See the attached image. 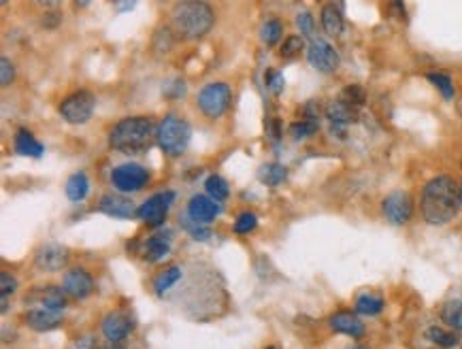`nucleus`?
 <instances>
[{
  "label": "nucleus",
  "mask_w": 462,
  "mask_h": 349,
  "mask_svg": "<svg viewBox=\"0 0 462 349\" xmlns=\"http://www.w3.org/2000/svg\"><path fill=\"white\" fill-rule=\"evenodd\" d=\"M461 209V190L450 175H439L431 179L420 198V211L426 224L444 226L458 215Z\"/></svg>",
  "instance_id": "obj_1"
},
{
  "label": "nucleus",
  "mask_w": 462,
  "mask_h": 349,
  "mask_svg": "<svg viewBox=\"0 0 462 349\" xmlns=\"http://www.w3.org/2000/svg\"><path fill=\"white\" fill-rule=\"evenodd\" d=\"M154 143H158V128L149 117H126L109 132L111 149L126 156L145 154Z\"/></svg>",
  "instance_id": "obj_2"
},
{
  "label": "nucleus",
  "mask_w": 462,
  "mask_h": 349,
  "mask_svg": "<svg viewBox=\"0 0 462 349\" xmlns=\"http://www.w3.org/2000/svg\"><path fill=\"white\" fill-rule=\"evenodd\" d=\"M215 21V13L207 2L186 0L177 2L171 11V28L177 36L194 41L205 36Z\"/></svg>",
  "instance_id": "obj_3"
},
{
  "label": "nucleus",
  "mask_w": 462,
  "mask_h": 349,
  "mask_svg": "<svg viewBox=\"0 0 462 349\" xmlns=\"http://www.w3.org/2000/svg\"><path fill=\"white\" fill-rule=\"evenodd\" d=\"M190 141H192L190 124L175 113L164 115V119L158 126V147L162 149V154L177 158V156L186 154Z\"/></svg>",
  "instance_id": "obj_4"
},
{
  "label": "nucleus",
  "mask_w": 462,
  "mask_h": 349,
  "mask_svg": "<svg viewBox=\"0 0 462 349\" xmlns=\"http://www.w3.org/2000/svg\"><path fill=\"white\" fill-rule=\"evenodd\" d=\"M96 109V96L90 92V90H77L72 94H68L62 102H60V115L64 122L72 124V126H79V124H85L92 113Z\"/></svg>",
  "instance_id": "obj_5"
},
{
  "label": "nucleus",
  "mask_w": 462,
  "mask_h": 349,
  "mask_svg": "<svg viewBox=\"0 0 462 349\" xmlns=\"http://www.w3.org/2000/svg\"><path fill=\"white\" fill-rule=\"evenodd\" d=\"M111 183L122 194H134V192H141L149 183V173L141 164L126 162L111 171Z\"/></svg>",
  "instance_id": "obj_6"
},
{
  "label": "nucleus",
  "mask_w": 462,
  "mask_h": 349,
  "mask_svg": "<svg viewBox=\"0 0 462 349\" xmlns=\"http://www.w3.org/2000/svg\"><path fill=\"white\" fill-rule=\"evenodd\" d=\"M230 98H232V90L222 83V81H215V83H207L200 92H198V109L207 115V117H220L228 104H230Z\"/></svg>",
  "instance_id": "obj_7"
},
{
  "label": "nucleus",
  "mask_w": 462,
  "mask_h": 349,
  "mask_svg": "<svg viewBox=\"0 0 462 349\" xmlns=\"http://www.w3.org/2000/svg\"><path fill=\"white\" fill-rule=\"evenodd\" d=\"M175 192L173 190H164V192H158L154 196H149L139 209H136V218L141 222H145L147 226H160L164 224L166 215H168V209L173 207L175 203Z\"/></svg>",
  "instance_id": "obj_8"
},
{
  "label": "nucleus",
  "mask_w": 462,
  "mask_h": 349,
  "mask_svg": "<svg viewBox=\"0 0 462 349\" xmlns=\"http://www.w3.org/2000/svg\"><path fill=\"white\" fill-rule=\"evenodd\" d=\"M382 213L384 218L394 224V226H403L412 220L414 215V200L407 192L403 190H397V192H390L384 200H382Z\"/></svg>",
  "instance_id": "obj_9"
},
{
  "label": "nucleus",
  "mask_w": 462,
  "mask_h": 349,
  "mask_svg": "<svg viewBox=\"0 0 462 349\" xmlns=\"http://www.w3.org/2000/svg\"><path fill=\"white\" fill-rule=\"evenodd\" d=\"M307 60H309V64L316 70L326 73V75L335 73L339 68V64H341V58H339L337 49L328 41H324V38H313L309 43V47H307Z\"/></svg>",
  "instance_id": "obj_10"
},
{
  "label": "nucleus",
  "mask_w": 462,
  "mask_h": 349,
  "mask_svg": "<svg viewBox=\"0 0 462 349\" xmlns=\"http://www.w3.org/2000/svg\"><path fill=\"white\" fill-rule=\"evenodd\" d=\"M68 264V249L58 243L41 245L34 254V267L43 273H58Z\"/></svg>",
  "instance_id": "obj_11"
},
{
  "label": "nucleus",
  "mask_w": 462,
  "mask_h": 349,
  "mask_svg": "<svg viewBox=\"0 0 462 349\" xmlns=\"http://www.w3.org/2000/svg\"><path fill=\"white\" fill-rule=\"evenodd\" d=\"M222 213V205L205 194H194L188 203V218L200 226L211 224Z\"/></svg>",
  "instance_id": "obj_12"
},
{
  "label": "nucleus",
  "mask_w": 462,
  "mask_h": 349,
  "mask_svg": "<svg viewBox=\"0 0 462 349\" xmlns=\"http://www.w3.org/2000/svg\"><path fill=\"white\" fill-rule=\"evenodd\" d=\"M134 322L124 311H111L102 320V335L109 343H124V339L132 333Z\"/></svg>",
  "instance_id": "obj_13"
},
{
  "label": "nucleus",
  "mask_w": 462,
  "mask_h": 349,
  "mask_svg": "<svg viewBox=\"0 0 462 349\" xmlns=\"http://www.w3.org/2000/svg\"><path fill=\"white\" fill-rule=\"evenodd\" d=\"M62 290L64 294L72 296V299H87L94 290V279L85 269H70L66 271L64 279H62Z\"/></svg>",
  "instance_id": "obj_14"
},
{
  "label": "nucleus",
  "mask_w": 462,
  "mask_h": 349,
  "mask_svg": "<svg viewBox=\"0 0 462 349\" xmlns=\"http://www.w3.org/2000/svg\"><path fill=\"white\" fill-rule=\"evenodd\" d=\"M32 301L34 305H41V309H47V311H55V313H62L66 309V296H64V290L62 288H55V286H45V288H38L34 292H30L26 296V303Z\"/></svg>",
  "instance_id": "obj_15"
},
{
  "label": "nucleus",
  "mask_w": 462,
  "mask_h": 349,
  "mask_svg": "<svg viewBox=\"0 0 462 349\" xmlns=\"http://www.w3.org/2000/svg\"><path fill=\"white\" fill-rule=\"evenodd\" d=\"M98 211L117 220H128L136 213V207L130 198L117 196V194H104L98 203Z\"/></svg>",
  "instance_id": "obj_16"
},
{
  "label": "nucleus",
  "mask_w": 462,
  "mask_h": 349,
  "mask_svg": "<svg viewBox=\"0 0 462 349\" xmlns=\"http://www.w3.org/2000/svg\"><path fill=\"white\" fill-rule=\"evenodd\" d=\"M26 326L36 331V333H49V331H55L58 326H62V313H55V311H47V309H30L26 313Z\"/></svg>",
  "instance_id": "obj_17"
},
{
  "label": "nucleus",
  "mask_w": 462,
  "mask_h": 349,
  "mask_svg": "<svg viewBox=\"0 0 462 349\" xmlns=\"http://www.w3.org/2000/svg\"><path fill=\"white\" fill-rule=\"evenodd\" d=\"M331 328L339 335L352 337V339H360L365 337V324L362 320H358L354 313L350 311H339L331 318Z\"/></svg>",
  "instance_id": "obj_18"
},
{
  "label": "nucleus",
  "mask_w": 462,
  "mask_h": 349,
  "mask_svg": "<svg viewBox=\"0 0 462 349\" xmlns=\"http://www.w3.org/2000/svg\"><path fill=\"white\" fill-rule=\"evenodd\" d=\"M326 115H328V119H331V124H333V130L343 132V128L356 119V109H354L352 104L343 102L341 98H335L333 102H328Z\"/></svg>",
  "instance_id": "obj_19"
},
{
  "label": "nucleus",
  "mask_w": 462,
  "mask_h": 349,
  "mask_svg": "<svg viewBox=\"0 0 462 349\" xmlns=\"http://www.w3.org/2000/svg\"><path fill=\"white\" fill-rule=\"evenodd\" d=\"M13 147H15V154L19 156H28V158H41L45 154V147L32 136L30 130L26 128H19L13 136Z\"/></svg>",
  "instance_id": "obj_20"
},
{
  "label": "nucleus",
  "mask_w": 462,
  "mask_h": 349,
  "mask_svg": "<svg viewBox=\"0 0 462 349\" xmlns=\"http://www.w3.org/2000/svg\"><path fill=\"white\" fill-rule=\"evenodd\" d=\"M171 252V232L164 237V232H158L154 237H149L143 245V260L147 262H158L164 256H168Z\"/></svg>",
  "instance_id": "obj_21"
},
{
  "label": "nucleus",
  "mask_w": 462,
  "mask_h": 349,
  "mask_svg": "<svg viewBox=\"0 0 462 349\" xmlns=\"http://www.w3.org/2000/svg\"><path fill=\"white\" fill-rule=\"evenodd\" d=\"M64 192H66V198L70 203H81L87 192H90V179L83 171H77L72 173L68 179H66V186H64Z\"/></svg>",
  "instance_id": "obj_22"
},
{
  "label": "nucleus",
  "mask_w": 462,
  "mask_h": 349,
  "mask_svg": "<svg viewBox=\"0 0 462 349\" xmlns=\"http://www.w3.org/2000/svg\"><path fill=\"white\" fill-rule=\"evenodd\" d=\"M320 19H322V28L328 36H339L343 32V15H341L337 4H324Z\"/></svg>",
  "instance_id": "obj_23"
},
{
  "label": "nucleus",
  "mask_w": 462,
  "mask_h": 349,
  "mask_svg": "<svg viewBox=\"0 0 462 349\" xmlns=\"http://www.w3.org/2000/svg\"><path fill=\"white\" fill-rule=\"evenodd\" d=\"M258 179H260V183H264L269 188H277L288 179V168L284 164H277V162L262 164L258 168Z\"/></svg>",
  "instance_id": "obj_24"
},
{
  "label": "nucleus",
  "mask_w": 462,
  "mask_h": 349,
  "mask_svg": "<svg viewBox=\"0 0 462 349\" xmlns=\"http://www.w3.org/2000/svg\"><path fill=\"white\" fill-rule=\"evenodd\" d=\"M354 307H356V313L373 318V316H380V313L384 311V299H382L380 294L365 292V294H360V296L356 299V305H354Z\"/></svg>",
  "instance_id": "obj_25"
},
{
  "label": "nucleus",
  "mask_w": 462,
  "mask_h": 349,
  "mask_svg": "<svg viewBox=\"0 0 462 349\" xmlns=\"http://www.w3.org/2000/svg\"><path fill=\"white\" fill-rule=\"evenodd\" d=\"M179 279H181V269H179V267H168V269H164V271L156 277V281H154V292H156V296L162 299Z\"/></svg>",
  "instance_id": "obj_26"
},
{
  "label": "nucleus",
  "mask_w": 462,
  "mask_h": 349,
  "mask_svg": "<svg viewBox=\"0 0 462 349\" xmlns=\"http://www.w3.org/2000/svg\"><path fill=\"white\" fill-rule=\"evenodd\" d=\"M205 190H207V196L213 198V200L220 203V205H222V200H226L228 194H230L228 181H226L224 177H220V175H209V177L205 179Z\"/></svg>",
  "instance_id": "obj_27"
},
{
  "label": "nucleus",
  "mask_w": 462,
  "mask_h": 349,
  "mask_svg": "<svg viewBox=\"0 0 462 349\" xmlns=\"http://www.w3.org/2000/svg\"><path fill=\"white\" fill-rule=\"evenodd\" d=\"M281 32H284V23H281V19H277V17H269V19L262 23V28H260V38H262L264 45L273 47V45L279 43Z\"/></svg>",
  "instance_id": "obj_28"
},
{
  "label": "nucleus",
  "mask_w": 462,
  "mask_h": 349,
  "mask_svg": "<svg viewBox=\"0 0 462 349\" xmlns=\"http://www.w3.org/2000/svg\"><path fill=\"white\" fill-rule=\"evenodd\" d=\"M441 320L454 328V331H462V301H448L441 307Z\"/></svg>",
  "instance_id": "obj_29"
},
{
  "label": "nucleus",
  "mask_w": 462,
  "mask_h": 349,
  "mask_svg": "<svg viewBox=\"0 0 462 349\" xmlns=\"http://www.w3.org/2000/svg\"><path fill=\"white\" fill-rule=\"evenodd\" d=\"M426 79L441 92V96H444L446 100H452V98H454V81H452L450 75H446V73H429Z\"/></svg>",
  "instance_id": "obj_30"
},
{
  "label": "nucleus",
  "mask_w": 462,
  "mask_h": 349,
  "mask_svg": "<svg viewBox=\"0 0 462 349\" xmlns=\"http://www.w3.org/2000/svg\"><path fill=\"white\" fill-rule=\"evenodd\" d=\"M426 337H429V341H433L435 345H439V348L444 349L454 348V345L458 343V337H456L454 333H448V331H444V328H439V326H431V328L426 331Z\"/></svg>",
  "instance_id": "obj_31"
},
{
  "label": "nucleus",
  "mask_w": 462,
  "mask_h": 349,
  "mask_svg": "<svg viewBox=\"0 0 462 349\" xmlns=\"http://www.w3.org/2000/svg\"><path fill=\"white\" fill-rule=\"evenodd\" d=\"M303 47H305L303 36L292 34V36H288V38L284 41V45L279 47V55H281L284 60H292V58H296V55L303 51Z\"/></svg>",
  "instance_id": "obj_32"
},
{
  "label": "nucleus",
  "mask_w": 462,
  "mask_h": 349,
  "mask_svg": "<svg viewBox=\"0 0 462 349\" xmlns=\"http://www.w3.org/2000/svg\"><path fill=\"white\" fill-rule=\"evenodd\" d=\"M318 126H320V122L301 119V122H294V124L290 126V134H292V139H296V141H303V139H307V136L316 134V132H318Z\"/></svg>",
  "instance_id": "obj_33"
},
{
  "label": "nucleus",
  "mask_w": 462,
  "mask_h": 349,
  "mask_svg": "<svg viewBox=\"0 0 462 349\" xmlns=\"http://www.w3.org/2000/svg\"><path fill=\"white\" fill-rule=\"evenodd\" d=\"M343 102H348V104H352L354 109L356 107H362L365 104V100H367V92L360 87V85H348V87H343V92H341V96H339Z\"/></svg>",
  "instance_id": "obj_34"
},
{
  "label": "nucleus",
  "mask_w": 462,
  "mask_h": 349,
  "mask_svg": "<svg viewBox=\"0 0 462 349\" xmlns=\"http://www.w3.org/2000/svg\"><path fill=\"white\" fill-rule=\"evenodd\" d=\"M296 28L301 30V34H303L305 38H311V41H313V34H316V21H313L311 11H307V9L299 11V15H296Z\"/></svg>",
  "instance_id": "obj_35"
},
{
  "label": "nucleus",
  "mask_w": 462,
  "mask_h": 349,
  "mask_svg": "<svg viewBox=\"0 0 462 349\" xmlns=\"http://www.w3.org/2000/svg\"><path fill=\"white\" fill-rule=\"evenodd\" d=\"M264 85L269 87L271 94H275V96L281 94V90H284V85H286L281 70H277V68H269V70L264 73Z\"/></svg>",
  "instance_id": "obj_36"
},
{
  "label": "nucleus",
  "mask_w": 462,
  "mask_h": 349,
  "mask_svg": "<svg viewBox=\"0 0 462 349\" xmlns=\"http://www.w3.org/2000/svg\"><path fill=\"white\" fill-rule=\"evenodd\" d=\"M256 226H258V218H256L254 213L245 211V213H241V215L237 218L232 230H235L237 235H249Z\"/></svg>",
  "instance_id": "obj_37"
},
{
  "label": "nucleus",
  "mask_w": 462,
  "mask_h": 349,
  "mask_svg": "<svg viewBox=\"0 0 462 349\" xmlns=\"http://www.w3.org/2000/svg\"><path fill=\"white\" fill-rule=\"evenodd\" d=\"M154 47H156V51H168L173 47V30L160 28L154 36Z\"/></svg>",
  "instance_id": "obj_38"
},
{
  "label": "nucleus",
  "mask_w": 462,
  "mask_h": 349,
  "mask_svg": "<svg viewBox=\"0 0 462 349\" xmlns=\"http://www.w3.org/2000/svg\"><path fill=\"white\" fill-rule=\"evenodd\" d=\"M188 218V215H186ZM183 226L188 228V232L192 235V239H196V241H209V237H211V232L205 228V226H200V224H196V222H192L190 218L183 222Z\"/></svg>",
  "instance_id": "obj_39"
},
{
  "label": "nucleus",
  "mask_w": 462,
  "mask_h": 349,
  "mask_svg": "<svg viewBox=\"0 0 462 349\" xmlns=\"http://www.w3.org/2000/svg\"><path fill=\"white\" fill-rule=\"evenodd\" d=\"M15 79V66L9 58H0V83L2 85H9L11 81Z\"/></svg>",
  "instance_id": "obj_40"
},
{
  "label": "nucleus",
  "mask_w": 462,
  "mask_h": 349,
  "mask_svg": "<svg viewBox=\"0 0 462 349\" xmlns=\"http://www.w3.org/2000/svg\"><path fill=\"white\" fill-rule=\"evenodd\" d=\"M15 290H17V279L13 275H9V273H2L0 275V294H2V299H9Z\"/></svg>",
  "instance_id": "obj_41"
},
{
  "label": "nucleus",
  "mask_w": 462,
  "mask_h": 349,
  "mask_svg": "<svg viewBox=\"0 0 462 349\" xmlns=\"http://www.w3.org/2000/svg\"><path fill=\"white\" fill-rule=\"evenodd\" d=\"M96 348V341L92 335H83L75 341V349H94Z\"/></svg>",
  "instance_id": "obj_42"
},
{
  "label": "nucleus",
  "mask_w": 462,
  "mask_h": 349,
  "mask_svg": "<svg viewBox=\"0 0 462 349\" xmlns=\"http://www.w3.org/2000/svg\"><path fill=\"white\" fill-rule=\"evenodd\" d=\"M115 6H117L119 11H126V9H132V6H134V2H117Z\"/></svg>",
  "instance_id": "obj_43"
},
{
  "label": "nucleus",
  "mask_w": 462,
  "mask_h": 349,
  "mask_svg": "<svg viewBox=\"0 0 462 349\" xmlns=\"http://www.w3.org/2000/svg\"><path fill=\"white\" fill-rule=\"evenodd\" d=\"M348 349H369V348H365V345H352V348Z\"/></svg>",
  "instance_id": "obj_44"
},
{
  "label": "nucleus",
  "mask_w": 462,
  "mask_h": 349,
  "mask_svg": "<svg viewBox=\"0 0 462 349\" xmlns=\"http://www.w3.org/2000/svg\"><path fill=\"white\" fill-rule=\"evenodd\" d=\"M461 200H462V186H461Z\"/></svg>",
  "instance_id": "obj_45"
},
{
  "label": "nucleus",
  "mask_w": 462,
  "mask_h": 349,
  "mask_svg": "<svg viewBox=\"0 0 462 349\" xmlns=\"http://www.w3.org/2000/svg\"><path fill=\"white\" fill-rule=\"evenodd\" d=\"M267 349H277V348H267Z\"/></svg>",
  "instance_id": "obj_46"
}]
</instances>
